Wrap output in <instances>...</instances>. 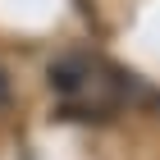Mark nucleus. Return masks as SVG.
<instances>
[{
    "mask_svg": "<svg viewBox=\"0 0 160 160\" xmlns=\"http://www.w3.org/2000/svg\"><path fill=\"white\" fill-rule=\"evenodd\" d=\"M123 73L92 50H64L50 64V92L73 114H110L123 101Z\"/></svg>",
    "mask_w": 160,
    "mask_h": 160,
    "instance_id": "1",
    "label": "nucleus"
},
{
    "mask_svg": "<svg viewBox=\"0 0 160 160\" xmlns=\"http://www.w3.org/2000/svg\"><path fill=\"white\" fill-rule=\"evenodd\" d=\"M5 105H9V73L0 69V110H5Z\"/></svg>",
    "mask_w": 160,
    "mask_h": 160,
    "instance_id": "2",
    "label": "nucleus"
}]
</instances>
